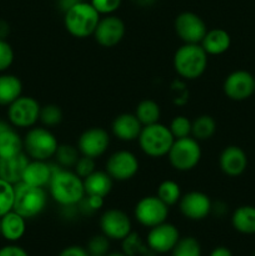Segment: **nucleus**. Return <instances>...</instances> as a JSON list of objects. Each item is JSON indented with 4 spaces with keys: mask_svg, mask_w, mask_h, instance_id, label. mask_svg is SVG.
Wrapping results in <instances>:
<instances>
[{
    "mask_svg": "<svg viewBox=\"0 0 255 256\" xmlns=\"http://www.w3.org/2000/svg\"><path fill=\"white\" fill-rule=\"evenodd\" d=\"M48 192L49 196L62 208L75 206L86 196L84 180L78 176L74 170L62 168L52 175V182L48 186Z\"/></svg>",
    "mask_w": 255,
    "mask_h": 256,
    "instance_id": "nucleus-1",
    "label": "nucleus"
},
{
    "mask_svg": "<svg viewBox=\"0 0 255 256\" xmlns=\"http://www.w3.org/2000/svg\"><path fill=\"white\" fill-rule=\"evenodd\" d=\"M209 55L205 52L200 44H182L175 52L174 70L176 74L186 82H192L204 75L208 69Z\"/></svg>",
    "mask_w": 255,
    "mask_h": 256,
    "instance_id": "nucleus-2",
    "label": "nucleus"
},
{
    "mask_svg": "<svg viewBox=\"0 0 255 256\" xmlns=\"http://www.w3.org/2000/svg\"><path fill=\"white\" fill-rule=\"evenodd\" d=\"M102 15L90 2H79L64 12V25L66 32L78 39L92 36Z\"/></svg>",
    "mask_w": 255,
    "mask_h": 256,
    "instance_id": "nucleus-3",
    "label": "nucleus"
},
{
    "mask_svg": "<svg viewBox=\"0 0 255 256\" xmlns=\"http://www.w3.org/2000/svg\"><path fill=\"white\" fill-rule=\"evenodd\" d=\"M14 210L24 219H34L42 215L49 202V192L44 188H35L25 182L14 185Z\"/></svg>",
    "mask_w": 255,
    "mask_h": 256,
    "instance_id": "nucleus-4",
    "label": "nucleus"
},
{
    "mask_svg": "<svg viewBox=\"0 0 255 256\" xmlns=\"http://www.w3.org/2000/svg\"><path fill=\"white\" fill-rule=\"evenodd\" d=\"M138 142H139L140 150L146 156L152 159H162L168 156L175 142V138L172 136L169 126L156 122L142 128Z\"/></svg>",
    "mask_w": 255,
    "mask_h": 256,
    "instance_id": "nucleus-5",
    "label": "nucleus"
},
{
    "mask_svg": "<svg viewBox=\"0 0 255 256\" xmlns=\"http://www.w3.org/2000/svg\"><path fill=\"white\" fill-rule=\"evenodd\" d=\"M24 152L30 160L49 162L56 152L59 142L54 132L45 126L30 128L25 134Z\"/></svg>",
    "mask_w": 255,
    "mask_h": 256,
    "instance_id": "nucleus-6",
    "label": "nucleus"
},
{
    "mask_svg": "<svg viewBox=\"0 0 255 256\" xmlns=\"http://www.w3.org/2000/svg\"><path fill=\"white\" fill-rule=\"evenodd\" d=\"M202 158V150L200 142L192 136L175 139L168 159L174 170L182 172H188L194 170L200 164Z\"/></svg>",
    "mask_w": 255,
    "mask_h": 256,
    "instance_id": "nucleus-7",
    "label": "nucleus"
},
{
    "mask_svg": "<svg viewBox=\"0 0 255 256\" xmlns=\"http://www.w3.org/2000/svg\"><path fill=\"white\" fill-rule=\"evenodd\" d=\"M42 105L32 96H20L8 106V119L15 128L30 129L39 122Z\"/></svg>",
    "mask_w": 255,
    "mask_h": 256,
    "instance_id": "nucleus-8",
    "label": "nucleus"
},
{
    "mask_svg": "<svg viewBox=\"0 0 255 256\" xmlns=\"http://www.w3.org/2000/svg\"><path fill=\"white\" fill-rule=\"evenodd\" d=\"M140 162L134 152L129 150H119L108 158L105 172L114 182H125L134 179L139 172Z\"/></svg>",
    "mask_w": 255,
    "mask_h": 256,
    "instance_id": "nucleus-9",
    "label": "nucleus"
},
{
    "mask_svg": "<svg viewBox=\"0 0 255 256\" xmlns=\"http://www.w3.org/2000/svg\"><path fill=\"white\" fill-rule=\"evenodd\" d=\"M169 209L170 208L165 205L156 195L145 196L140 199L135 205L134 216L142 226L152 229V228L168 222Z\"/></svg>",
    "mask_w": 255,
    "mask_h": 256,
    "instance_id": "nucleus-10",
    "label": "nucleus"
},
{
    "mask_svg": "<svg viewBox=\"0 0 255 256\" xmlns=\"http://www.w3.org/2000/svg\"><path fill=\"white\" fill-rule=\"evenodd\" d=\"M174 29L178 38L184 44H200L208 32V26L204 20L198 14L184 12L175 19Z\"/></svg>",
    "mask_w": 255,
    "mask_h": 256,
    "instance_id": "nucleus-11",
    "label": "nucleus"
},
{
    "mask_svg": "<svg viewBox=\"0 0 255 256\" xmlns=\"http://www.w3.org/2000/svg\"><path fill=\"white\" fill-rule=\"evenodd\" d=\"M102 234L110 240L122 242L132 232V222L129 215L120 209H109L100 216Z\"/></svg>",
    "mask_w": 255,
    "mask_h": 256,
    "instance_id": "nucleus-12",
    "label": "nucleus"
},
{
    "mask_svg": "<svg viewBox=\"0 0 255 256\" xmlns=\"http://www.w3.org/2000/svg\"><path fill=\"white\" fill-rule=\"evenodd\" d=\"M228 99L232 102H245L255 92V76L246 70H236L229 74L222 84Z\"/></svg>",
    "mask_w": 255,
    "mask_h": 256,
    "instance_id": "nucleus-13",
    "label": "nucleus"
},
{
    "mask_svg": "<svg viewBox=\"0 0 255 256\" xmlns=\"http://www.w3.org/2000/svg\"><path fill=\"white\" fill-rule=\"evenodd\" d=\"M126 34L125 22L116 15H105L102 18L94 32V39L100 46L114 48L119 45Z\"/></svg>",
    "mask_w": 255,
    "mask_h": 256,
    "instance_id": "nucleus-14",
    "label": "nucleus"
},
{
    "mask_svg": "<svg viewBox=\"0 0 255 256\" xmlns=\"http://www.w3.org/2000/svg\"><path fill=\"white\" fill-rule=\"evenodd\" d=\"M76 146L80 155L96 160L106 154L110 146V134L102 128H90L80 135Z\"/></svg>",
    "mask_w": 255,
    "mask_h": 256,
    "instance_id": "nucleus-15",
    "label": "nucleus"
},
{
    "mask_svg": "<svg viewBox=\"0 0 255 256\" xmlns=\"http://www.w3.org/2000/svg\"><path fill=\"white\" fill-rule=\"evenodd\" d=\"M180 232L174 224L165 222L158 226L149 229L146 245L156 255L172 252L180 240Z\"/></svg>",
    "mask_w": 255,
    "mask_h": 256,
    "instance_id": "nucleus-16",
    "label": "nucleus"
},
{
    "mask_svg": "<svg viewBox=\"0 0 255 256\" xmlns=\"http://www.w3.org/2000/svg\"><path fill=\"white\" fill-rule=\"evenodd\" d=\"M212 206V199L202 192H186L179 202V210L182 215L192 222H202L210 216Z\"/></svg>",
    "mask_w": 255,
    "mask_h": 256,
    "instance_id": "nucleus-17",
    "label": "nucleus"
},
{
    "mask_svg": "<svg viewBox=\"0 0 255 256\" xmlns=\"http://www.w3.org/2000/svg\"><path fill=\"white\" fill-rule=\"evenodd\" d=\"M248 155L244 150L236 145L226 146L219 156L220 170L226 176L238 178L248 169Z\"/></svg>",
    "mask_w": 255,
    "mask_h": 256,
    "instance_id": "nucleus-18",
    "label": "nucleus"
},
{
    "mask_svg": "<svg viewBox=\"0 0 255 256\" xmlns=\"http://www.w3.org/2000/svg\"><path fill=\"white\" fill-rule=\"evenodd\" d=\"M59 165L50 164L49 162H40V160H30L29 164L25 168L24 175H22V182L32 185L35 188L49 186L54 172L59 169Z\"/></svg>",
    "mask_w": 255,
    "mask_h": 256,
    "instance_id": "nucleus-19",
    "label": "nucleus"
},
{
    "mask_svg": "<svg viewBox=\"0 0 255 256\" xmlns=\"http://www.w3.org/2000/svg\"><path fill=\"white\" fill-rule=\"evenodd\" d=\"M142 128L144 126L138 120L135 114L124 112L118 115L114 119L112 124V132L120 142H132L139 139Z\"/></svg>",
    "mask_w": 255,
    "mask_h": 256,
    "instance_id": "nucleus-20",
    "label": "nucleus"
},
{
    "mask_svg": "<svg viewBox=\"0 0 255 256\" xmlns=\"http://www.w3.org/2000/svg\"><path fill=\"white\" fill-rule=\"evenodd\" d=\"M30 159L25 152L9 159H0V179L16 185L22 182L25 168L29 164Z\"/></svg>",
    "mask_w": 255,
    "mask_h": 256,
    "instance_id": "nucleus-21",
    "label": "nucleus"
},
{
    "mask_svg": "<svg viewBox=\"0 0 255 256\" xmlns=\"http://www.w3.org/2000/svg\"><path fill=\"white\" fill-rule=\"evenodd\" d=\"M26 232V219L14 210L0 218V235L10 242H19Z\"/></svg>",
    "mask_w": 255,
    "mask_h": 256,
    "instance_id": "nucleus-22",
    "label": "nucleus"
},
{
    "mask_svg": "<svg viewBox=\"0 0 255 256\" xmlns=\"http://www.w3.org/2000/svg\"><path fill=\"white\" fill-rule=\"evenodd\" d=\"M209 56H219L225 54L232 46V36L224 29L208 30L206 35L200 42Z\"/></svg>",
    "mask_w": 255,
    "mask_h": 256,
    "instance_id": "nucleus-23",
    "label": "nucleus"
},
{
    "mask_svg": "<svg viewBox=\"0 0 255 256\" xmlns=\"http://www.w3.org/2000/svg\"><path fill=\"white\" fill-rule=\"evenodd\" d=\"M112 186L114 180L105 170H95L92 175L84 179V189L86 195L106 198L112 192Z\"/></svg>",
    "mask_w": 255,
    "mask_h": 256,
    "instance_id": "nucleus-24",
    "label": "nucleus"
},
{
    "mask_svg": "<svg viewBox=\"0 0 255 256\" xmlns=\"http://www.w3.org/2000/svg\"><path fill=\"white\" fill-rule=\"evenodd\" d=\"M22 95V82L12 74L0 75V106H9Z\"/></svg>",
    "mask_w": 255,
    "mask_h": 256,
    "instance_id": "nucleus-25",
    "label": "nucleus"
},
{
    "mask_svg": "<svg viewBox=\"0 0 255 256\" xmlns=\"http://www.w3.org/2000/svg\"><path fill=\"white\" fill-rule=\"evenodd\" d=\"M232 225L242 235H255V206L242 205L232 215Z\"/></svg>",
    "mask_w": 255,
    "mask_h": 256,
    "instance_id": "nucleus-26",
    "label": "nucleus"
},
{
    "mask_svg": "<svg viewBox=\"0 0 255 256\" xmlns=\"http://www.w3.org/2000/svg\"><path fill=\"white\" fill-rule=\"evenodd\" d=\"M24 152V142L12 128L0 132V159H9Z\"/></svg>",
    "mask_w": 255,
    "mask_h": 256,
    "instance_id": "nucleus-27",
    "label": "nucleus"
},
{
    "mask_svg": "<svg viewBox=\"0 0 255 256\" xmlns=\"http://www.w3.org/2000/svg\"><path fill=\"white\" fill-rule=\"evenodd\" d=\"M135 116L142 122V126H149V125L160 122L162 109L156 102L145 99L138 104L136 109H135Z\"/></svg>",
    "mask_w": 255,
    "mask_h": 256,
    "instance_id": "nucleus-28",
    "label": "nucleus"
},
{
    "mask_svg": "<svg viewBox=\"0 0 255 256\" xmlns=\"http://www.w3.org/2000/svg\"><path fill=\"white\" fill-rule=\"evenodd\" d=\"M216 122L210 115H200L192 122V136L198 142L210 140L216 132Z\"/></svg>",
    "mask_w": 255,
    "mask_h": 256,
    "instance_id": "nucleus-29",
    "label": "nucleus"
},
{
    "mask_svg": "<svg viewBox=\"0 0 255 256\" xmlns=\"http://www.w3.org/2000/svg\"><path fill=\"white\" fill-rule=\"evenodd\" d=\"M156 196L169 208L174 206V205L179 204L182 196V188L174 180H164L158 186Z\"/></svg>",
    "mask_w": 255,
    "mask_h": 256,
    "instance_id": "nucleus-30",
    "label": "nucleus"
},
{
    "mask_svg": "<svg viewBox=\"0 0 255 256\" xmlns=\"http://www.w3.org/2000/svg\"><path fill=\"white\" fill-rule=\"evenodd\" d=\"M80 156H82V155H80L78 146H74V145L70 144H59L56 152H55L54 155L56 164L59 165L62 169L68 170L74 169V166L76 165Z\"/></svg>",
    "mask_w": 255,
    "mask_h": 256,
    "instance_id": "nucleus-31",
    "label": "nucleus"
},
{
    "mask_svg": "<svg viewBox=\"0 0 255 256\" xmlns=\"http://www.w3.org/2000/svg\"><path fill=\"white\" fill-rule=\"evenodd\" d=\"M122 252L126 256H156L134 232L122 240Z\"/></svg>",
    "mask_w": 255,
    "mask_h": 256,
    "instance_id": "nucleus-32",
    "label": "nucleus"
},
{
    "mask_svg": "<svg viewBox=\"0 0 255 256\" xmlns=\"http://www.w3.org/2000/svg\"><path fill=\"white\" fill-rule=\"evenodd\" d=\"M62 119H64V112H62V108L59 105L46 104L42 106L39 122H42V126L52 129V128H55L62 124Z\"/></svg>",
    "mask_w": 255,
    "mask_h": 256,
    "instance_id": "nucleus-33",
    "label": "nucleus"
},
{
    "mask_svg": "<svg viewBox=\"0 0 255 256\" xmlns=\"http://www.w3.org/2000/svg\"><path fill=\"white\" fill-rule=\"evenodd\" d=\"M202 250L199 240L192 236L180 238L172 249V256H202Z\"/></svg>",
    "mask_w": 255,
    "mask_h": 256,
    "instance_id": "nucleus-34",
    "label": "nucleus"
},
{
    "mask_svg": "<svg viewBox=\"0 0 255 256\" xmlns=\"http://www.w3.org/2000/svg\"><path fill=\"white\" fill-rule=\"evenodd\" d=\"M15 188L10 182L0 179V218L12 212L14 208Z\"/></svg>",
    "mask_w": 255,
    "mask_h": 256,
    "instance_id": "nucleus-35",
    "label": "nucleus"
},
{
    "mask_svg": "<svg viewBox=\"0 0 255 256\" xmlns=\"http://www.w3.org/2000/svg\"><path fill=\"white\" fill-rule=\"evenodd\" d=\"M192 122L189 118L184 115H178L172 120L169 125V129L172 132V136L175 139H182V138L192 136Z\"/></svg>",
    "mask_w": 255,
    "mask_h": 256,
    "instance_id": "nucleus-36",
    "label": "nucleus"
},
{
    "mask_svg": "<svg viewBox=\"0 0 255 256\" xmlns=\"http://www.w3.org/2000/svg\"><path fill=\"white\" fill-rule=\"evenodd\" d=\"M86 250L90 256H106L110 250V239L104 234L95 235L88 242Z\"/></svg>",
    "mask_w": 255,
    "mask_h": 256,
    "instance_id": "nucleus-37",
    "label": "nucleus"
},
{
    "mask_svg": "<svg viewBox=\"0 0 255 256\" xmlns=\"http://www.w3.org/2000/svg\"><path fill=\"white\" fill-rule=\"evenodd\" d=\"M72 170H74V172L78 175V176L82 178V179L84 180L96 170V162H95V159H92V158H88V156H82V155Z\"/></svg>",
    "mask_w": 255,
    "mask_h": 256,
    "instance_id": "nucleus-38",
    "label": "nucleus"
},
{
    "mask_svg": "<svg viewBox=\"0 0 255 256\" xmlns=\"http://www.w3.org/2000/svg\"><path fill=\"white\" fill-rule=\"evenodd\" d=\"M14 50L6 40L0 39V72H4L9 69L14 62Z\"/></svg>",
    "mask_w": 255,
    "mask_h": 256,
    "instance_id": "nucleus-39",
    "label": "nucleus"
},
{
    "mask_svg": "<svg viewBox=\"0 0 255 256\" xmlns=\"http://www.w3.org/2000/svg\"><path fill=\"white\" fill-rule=\"evenodd\" d=\"M122 0H92L90 4L100 15H112L120 9Z\"/></svg>",
    "mask_w": 255,
    "mask_h": 256,
    "instance_id": "nucleus-40",
    "label": "nucleus"
},
{
    "mask_svg": "<svg viewBox=\"0 0 255 256\" xmlns=\"http://www.w3.org/2000/svg\"><path fill=\"white\" fill-rule=\"evenodd\" d=\"M0 256H29L28 252L18 245H6L0 249Z\"/></svg>",
    "mask_w": 255,
    "mask_h": 256,
    "instance_id": "nucleus-41",
    "label": "nucleus"
},
{
    "mask_svg": "<svg viewBox=\"0 0 255 256\" xmlns=\"http://www.w3.org/2000/svg\"><path fill=\"white\" fill-rule=\"evenodd\" d=\"M59 256H90L86 248L78 246V245H72V246H68L60 252Z\"/></svg>",
    "mask_w": 255,
    "mask_h": 256,
    "instance_id": "nucleus-42",
    "label": "nucleus"
},
{
    "mask_svg": "<svg viewBox=\"0 0 255 256\" xmlns=\"http://www.w3.org/2000/svg\"><path fill=\"white\" fill-rule=\"evenodd\" d=\"M229 209H228V205L222 202H212V215H215L218 218H222L228 214Z\"/></svg>",
    "mask_w": 255,
    "mask_h": 256,
    "instance_id": "nucleus-43",
    "label": "nucleus"
},
{
    "mask_svg": "<svg viewBox=\"0 0 255 256\" xmlns=\"http://www.w3.org/2000/svg\"><path fill=\"white\" fill-rule=\"evenodd\" d=\"M209 256H234V255H232V250L228 249V248L218 246V248H215L212 252H210Z\"/></svg>",
    "mask_w": 255,
    "mask_h": 256,
    "instance_id": "nucleus-44",
    "label": "nucleus"
},
{
    "mask_svg": "<svg viewBox=\"0 0 255 256\" xmlns=\"http://www.w3.org/2000/svg\"><path fill=\"white\" fill-rule=\"evenodd\" d=\"M10 34V25L5 20H0V39L6 40Z\"/></svg>",
    "mask_w": 255,
    "mask_h": 256,
    "instance_id": "nucleus-45",
    "label": "nucleus"
},
{
    "mask_svg": "<svg viewBox=\"0 0 255 256\" xmlns=\"http://www.w3.org/2000/svg\"><path fill=\"white\" fill-rule=\"evenodd\" d=\"M79 2H82V0H60L59 4H60V8L62 9V12H65L66 10H69L70 8L74 6V5Z\"/></svg>",
    "mask_w": 255,
    "mask_h": 256,
    "instance_id": "nucleus-46",
    "label": "nucleus"
},
{
    "mask_svg": "<svg viewBox=\"0 0 255 256\" xmlns=\"http://www.w3.org/2000/svg\"><path fill=\"white\" fill-rule=\"evenodd\" d=\"M136 5H140V6H150L155 2V0H132Z\"/></svg>",
    "mask_w": 255,
    "mask_h": 256,
    "instance_id": "nucleus-47",
    "label": "nucleus"
},
{
    "mask_svg": "<svg viewBox=\"0 0 255 256\" xmlns=\"http://www.w3.org/2000/svg\"><path fill=\"white\" fill-rule=\"evenodd\" d=\"M12 125L10 124V122H2V120H0V132H2L4 130L9 129V128H12Z\"/></svg>",
    "mask_w": 255,
    "mask_h": 256,
    "instance_id": "nucleus-48",
    "label": "nucleus"
},
{
    "mask_svg": "<svg viewBox=\"0 0 255 256\" xmlns=\"http://www.w3.org/2000/svg\"><path fill=\"white\" fill-rule=\"evenodd\" d=\"M106 256H126L124 252H112V254H108Z\"/></svg>",
    "mask_w": 255,
    "mask_h": 256,
    "instance_id": "nucleus-49",
    "label": "nucleus"
},
{
    "mask_svg": "<svg viewBox=\"0 0 255 256\" xmlns=\"http://www.w3.org/2000/svg\"><path fill=\"white\" fill-rule=\"evenodd\" d=\"M254 256H255V254H254Z\"/></svg>",
    "mask_w": 255,
    "mask_h": 256,
    "instance_id": "nucleus-50",
    "label": "nucleus"
}]
</instances>
